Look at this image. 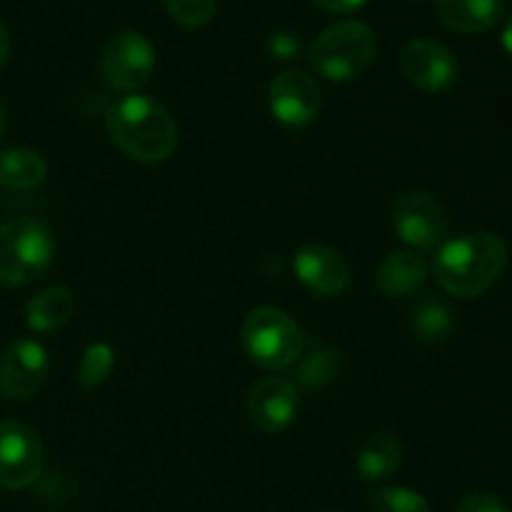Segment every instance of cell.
<instances>
[{"mask_svg":"<svg viewBox=\"0 0 512 512\" xmlns=\"http://www.w3.org/2000/svg\"><path fill=\"white\" fill-rule=\"evenodd\" d=\"M105 125L115 148L135 163H165L178 148V123L148 95L130 93L115 100Z\"/></svg>","mask_w":512,"mask_h":512,"instance_id":"obj_1","label":"cell"},{"mask_svg":"<svg viewBox=\"0 0 512 512\" xmlns=\"http://www.w3.org/2000/svg\"><path fill=\"white\" fill-rule=\"evenodd\" d=\"M508 268V245L495 233H470L438 248L433 270L453 298H478L493 288Z\"/></svg>","mask_w":512,"mask_h":512,"instance_id":"obj_2","label":"cell"},{"mask_svg":"<svg viewBox=\"0 0 512 512\" xmlns=\"http://www.w3.org/2000/svg\"><path fill=\"white\" fill-rule=\"evenodd\" d=\"M378 55L373 28L360 20H343L315 38L310 45V65L330 83H348L360 78Z\"/></svg>","mask_w":512,"mask_h":512,"instance_id":"obj_3","label":"cell"},{"mask_svg":"<svg viewBox=\"0 0 512 512\" xmlns=\"http://www.w3.org/2000/svg\"><path fill=\"white\" fill-rule=\"evenodd\" d=\"M55 238L43 223L30 218L0 225V285H30L53 265Z\"/></svg>","mask_w":512,"mask_h":512,"instance_id":"obj_4","label":"cell"},{"mask_svg":"<svg viewBox=\"0 0 512 512\" xmlns=\"http://www.w3.org/2000/svg\"><path fill=\"white\" fill-rule=\"evenodd\" d=\"M243 348L258 368L285 370L305 353V333L280 308L250 310L243 323Z\"/></svg>","mask_w":512,"mask_h":512,"instance_id":"obj_5","label":"cell"},{"mask_svg":"<svg viewBox=\"0 0 512 512\" xmlns=\"http://www.w3.org/2000/svg\"><path fill=\"white\" fill-rule=\"evenodd\" d=\"M155 73V48L138 30H120L100 53V75L113 90L135 93Z\"/></svg>","mask_w":512,"mask_h":512,"instance_id":"obj_6","label":"cell"},{"mask_svg":"<svg viewBox=\"0 0 512 512\" xmlns=\"http://www.w3.org/2000/svg\"><path fill=\"white\" fill-rule=\"evenodd\" d=\"M393 228L405 245L418 250H435L445 243L450 218L435 195L405 193L393 205Z\"/></svg>","mask_w":512,"mask_h":512,"instance_id":"obj_7","label":"cell"},{"mask_svg":"<svg viewBox=\"0 0 512 512\" xmlns=\"http://www.w3.org/2000/svg\"><path fill=\"white\" fill-rule=\"evenodd\" d=\"M43 473V445L38 433L20 420L0 423V488H30Z\"/></svg>","mask_w":512,"mask_h":512,"instance_id":"obj_8","label":"cell"},{"mask_svg":"<svg viewBox=\"0 0 512 512\" xmlns=\"http://www.w3.org/2000/svg\"><path fill=\"white\" fill-rule=\"evenodd\" d=\"M48 350L30 338H20L8 345L0 358V395L10 403L30 400L48 378Z\"/></svg>","mask_w":512,"mask_h":512,"instance_id":"obj_9","label":"cell"},{"mask_svg":"<svg viewBox=\"0 0 512 512\" xmlns=\"http://www.w3.org/2000/svg\"><path fill=\"white\" fill-rule=\"evenodd\" d=\"M400 70L410 85L425 93L453 88L460 73L453 50L430 38H415L400 50Z\"/></svg>","mask_w":512,"mask_h":512,"instance_id":"obj_10","label":"cell"},{"mask_svg":"<svg viewBox=\"0 0 512 512\" xmlns=\"http://www.w3.org/2000/svg\"><path fill=\"white\" fill-rule=\"evenodd\" d=\"M320 85L305 70L290 68L275 75L268 90L270 115L285 128H305L320 113Z\"/></svg>","mask_w":512,"mask_h":512,"instance_id":"obj_11","label":"cell"},{"mask_svg":"<svg viewBox=\"0 0 512 512\" xmlns=\"http://www.w3.org/2000/svg\"><path fill=\"white\" fill-rule=\"evenodd\" d=\"M295 278L318 298H335L350 285V265L338 250L320 243H308L293 258Z\"/></svg>","mask_w":512,"mask_h":512,"instance_id":"obj_12","label":"cell"},{"mask_svg":"<svg viewBox=\"0 0 512 512\" xmlns=\"http://www.w3.org/2000/svg\"><path fill=\"white\" fill-rule=\"evenodd\" d=\"M298 388L285 378H263L248 393V418L263 433H280L298 413Z\"/></svg>","mask_w":512,"mask_h":512,"instance_id":"obj_13","label":"cell"},{"mask_svg":"<svg viewBox=\"0 0 512 512\" xmlns=\"http://www.w3.org/2000/svg\"><path fill=\"white\" fill-rule=\"evenodd\" d=\"M438 18L455 33L478 35L503 18V0H438Z\"/></svg>","mask_w":512,"mask_h":512,"instance_id":"obj_14","label":"cell"},{"mask_svg":"<svg viewBox=\"0 0 512 512\" xmlns=\"http://www.w3.org/2000/svg\"><path fill=\"white\" fill-rule=\"evenodd\" d=\"M428 265L418 253L400 250L390 253L375 273V285L385 298H408L425 283Z\"/></svg>","mask_w":512,"mask_h":512,"instance_id":"obj_15","label":"cell"},{"mask_svg":"<svg viewBox=\"0 0 512 512\" xmlns=\"http://www.w3.org/2000/svg\"><path fill=\"white\" fill-rule=\"evenodd\" d=\"M75 295L65 285H50L40 290L30 303L25 305V323L33 333H50L58 330L73 318Z\"/></svg>","mask_w":512,"mask_h":512,"instance_id":"obj_16","label":"cell"},{"mask_svg":"<svg viewBox=\"0 0 512 512\" xmlns=\"http://www.w3.org/2000/svg\"><path fill=\"white\" fill-rule=\"evenodd\" d=\"M403 463V445L395 435L380 433L363 443L358 453V473L365 483H378L398 473Z\"/></svg>","mask_w":512,"mask_h":512,"instance_id":"obj_17","label":"cell"},{"mask_svg":"<svg viewBox=\"0 0 512 512\" xmlns=\"http://www.w3.org/2000/svg\"><path fill=\"white\" fill-rule=\"evenodd\" d=\"M48 175V163L40 153L28 148H10L0 153V188L33 190Z\"/></svg>","mask_w":512,"mask_h":512,"instance_id":"obj_18","label":"cell"},{"mask_svg":"<svg viewBox=\"0 0 512 512\" xmlns=\"http://www.w3.org/2000/svg\"><path fill=\"white\" fill-rule=\"evenodd\" d=\"M410 330L420 343H440L453 330V310L438 295H423L410 313Z\"/></svg>","mask_w":512,"mask_h":512,"instance_id":"obj_19","label":"cell"},{"mask_svg":"<svg viewBox=\"0 0 512 512\" xmlns=\"http://www.w3.org/2000/svg\"><path fill=\"white\" fill-rule=\"evenodd\" d=\"M343 370V353L338 348H330V345H320V348L310 350L303 360H298V375H295V380L305 390H320L325 385L335 383L343 375Z\"/></svg>","mask_w":512,"mask_h":512,"instance_id":"obj_20","label":"cell"},{"mask_svg":"<svg viewBox=\"0 0 512 512\" xmlns=\"http://www.w3.org/2000/svg\"><path fill=\"white\" fill-rule=\"evenodd\" d=\"M368 505L370 512H430L428 500L408 488H375Z\"/></svg>","mask_w":512,"mask_h":512,"instance_id":"obj_21","label":"cell"},{"mask_svg":"<svg viewBox=\"0 0 512 512\" xmlns=\"http://www.w3.org/2000/svg\"><path fill=\"white\" fill-rule=\"evenodd\" d=\"M115 368V350L108 343L90 345L80 360V383L85 388L103 385Z\"/></svg>","mask_w":512,"mask_h":512,"instance_id":"obj_22","label":"cell"},{"mask_svg":"<svg viewBox=\"0 0 512 512\" xmlns=\"http://www.w3.org/2000/svg\"><path fill=\"white\" fill-rule=\"evenodd\" d=\"M168 15L183 28L195 30L208 25L215 18L218 0H165Z\"/></svg>","mask_w":512,"mask_h":512,"instance_id":"obj_23","label":"cell"},{"mask_svg":"<svg viewBox=\"0 0 512 512\" xmlns=\"http://www.w3.org/2000/svg\"><path fill=\"white\" fill-rule=\"evenodd\" d=\"M268 53L273 55L280 63H288V60L298 58L300 53V38L293 33H285V30H278L268 38Z\"/></svg>","mask_w":512,"mask_h":512,"instance_id":"obj_24","label":"cell"},{"mask_svg":"<svg viewBox=\"0 0 512 512\" xmlns=\"http://www.w3.org/2000/svg\"><path fill=\"white\" fill-rule=\"evenodd\" d=\"M455 512H510V508L493 493H470L460 500Z\"/></svg>","mask_w":512,"mask_h":512,"instance_id":"obj_25","label":"cell"},{"mask_svg":"<svg viewBox=\"0 0 512 512\" xmlns=\"http://www.w3.org/2000/svg\"><path fill=\"white\" fill-rule=\"evenodd\" d=\"M315 5H320L328 13H338V15H348L355 13L358 8H363L365 0H313Z\"/></svg>","mask_w":512,"mask_h":512,"instance_id":"obj_26","label":"cell"},{"mask_svg":"<svg viewBox=\"0 0 512 512\" xmlns=\"http://www.w3.org/2000/svg\"><path fill=\"white\" fill-rule=\"evenodd\" d=\"M8 55H10V35H8V30L3 28V23H0V68L5 65Z\"/></svg>","mask_w":512,"mask_h":512,"instance_id":"obj_27","label":"cell"},{"mask_svg":"<svg viewBox=\"0 0 512 512\" xmlns=\"http://www.w3.org/2000/svg\"><path fill=\"white\" fill-rule=\"evenodd\" d=\"M500 40H503V48L512 55V15L505 20V28H503V35H500Z\"/></svg>","mask_w":512,"mask_h":512,"instance_id":"obj_28","label":"cell"},{"mask_svg":"<svg viewBox=\"0 0 512 512\" xmlns=\"http://www.w3.org/2000/svg\"><path fill=\"white\" fill-rule=\"evenodd\" d=\"M3 133H5V108L0 105V138H3Z\"/></svg>","mask_w":512,"mask_h":512,"instance_id":"obj_29","label":"cell"},{"mask_svg":"<svg viewBox=\"0 0 512 512\" xmlns=\"http://www.w3.org/2000/svg\"><path fill=\"white\" fill-rule=\"evenodd\" d=\"M323 512H340V510H323Z\"/></svg>","mask_w":512,"mask_h":512,"instance_id":"obj_30","label":"cell"}]
</instances>
